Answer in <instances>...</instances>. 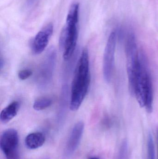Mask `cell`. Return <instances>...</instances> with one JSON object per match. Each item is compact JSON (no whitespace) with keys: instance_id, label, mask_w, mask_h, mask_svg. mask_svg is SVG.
Instances as JSON below:
<instances>
[{"instance_id":"obj_4","label":"cell","mask_w":158,"mask_h":159,"mask_svg":"<svg viewBox=\"0 0 158 159\" xmlns=\"http://www.w3.org/2000/svg\"><path fill=\"white\" fill-rule=\"evenodd\" d=\"M79 21L66 20V25L63 28L59 38V45L64 48L63 57L68 60L75 51L78 40V25Z\"/></svg>"},{"instance_id":"obj_11","label":"cell","mask_w":158,"mask_h":159,"mask_svg":"<svg viewBox=\"0 0 158 159\" xmlns=\"http://www.w3.org/2000/svg\"><path fill=\"white\" fill-rule=\"evenodd\" d=\"M52 100L49 98H40L34 102L33 108L36 111L44 110L50 107L52 104Z\"/></svg>"},{"instance_id":"obj_17","label":"cell","mask_w":158,"mask_h":159,"mask_svg":"<svg viewBox=\"0 0 158 159\" xmlns=\"http://www.w3.org/2000/svg\"><path fill=\"white\" fill-rule=\"evenodd\" d=\"M90 159H99L98 158H97V157H93V158H91Z\"/></svg>"},{"instance_id":"obj_10","label":"cell","mask_w":158,"mask_h":159,"mask_svg":"<svg viewBox=\"0 0 158 159\" xmlns=\"http://www.w3.org/2000/svg\"><path fill=\"white\" fill-rule=\"evenodd\" d=\"M45 140V136L41 133H32L26 137L25 144L29 149H37L44 144Z\"/></svg>"},{"instance_id":"obj_9","label":"cell","mask_w":158,"mask_h":159,"mask_svg":"<svg viewBox=\"0 0 158 159\" xmlns=\"http://www.w3.org/2000/svg\"><path fill=\"white\" fill-rule=\"evenodd\" d=\"M20 104L18 102H13L4 108L0 115V120L3 123H6L17 115Z\"/></svg>"},{"instance_id":"obj_8","label":"cell","mask_w":158,"mask_h":159,"mask_svg":"<svg viewBox=\"0 0 158 159\" xmlns=\"http://www.w3.org/2000/svg\"><path fill=\"white\" fill-rule=\"evenodd\" d=\"M84 127V123L83 121H79L74 125L67 143L66 148L67 156H71L77 149L80 142Z\"/></svg>"},{"instance_id":"obj_12","label":"cell","mask_w":158,"mask_h":159,"mask_svg":"<svg viewBox=\"0 0 158 159\" xmlns=\"http://www.w3.org/2000/svg\"><path fill=\"white\" fill-rule=\"evenodd\" d=\"M148 159H155V149L154 140L151 134H149L147 141Z\"/></svg>"},{"instance_id":"obj_1","label":"cell","mask_w":158,"mask_h":159,"mask_svg":"<svg viewBox=\"0 0 158 159\" xmlns=\"http://www.w3.org/2000/svg\"><path fill=\"white\" fill-rule=\"evenodd\" d=\"M91 81L89 54L87 49L83 50L77 63L71 84L70 108L78 110L84 100Z\"/></svg>"},{"instance_id":"obj_6","label":"cell","mask_w":158,"mask_h":159,"mask_svg":"<svg viewBox=\"0 0 158 159\" xmlns=\"http://www.w3.org/2000/svg\"><path fill=\"white\" fill-rule=\"evenodd\" d=\"M116 44L117 34L115 32H112L109 37L106 45L103 60V74L107 82H110L112 78Z\"/></svg>"},{"instance_id":"obj_15","label":"cell","mask_w":158,"mask_h":159,"mask_svg":"<svg viewBox=\"0 0 158 159\" xmlns=\"http://www.w3.org/2000/svg\"><path fill=\"white\" fill-rule=\"evenodd\" d=\"M34 0H28V3L30 4L31 3H32V2H34Z\"/></svg>"},{"instance_id":"obj_2","label":"cell","mask_w":158,"mask_h":159,"mask_svg":"<svg viewBox=\"0 0 158 159\" xmlns=\"http://www.w3.org/2000/svg\"><path fill=\"white\" fill-rule=\"evenodd\" d=\"M141 107H145L148 113L153 111V89L152 79L145 56L140 54L139 66L135 81L134 94Z\"/></svg>"},{"instance_id":"obj_7","label":"cell","mask_w":158,"mask_h":159,"mask_svg":"<svg viewBox=\"0 0 158 159\" xmlns=\"http://www.w3.org/2000/svg\"><path fill=\"white\" fill-rule=\"evenodd\" d=\"M53 32V25L50 23L39 31L33 39L32 50L34 54L39 55L45 49Z\"/></svg>"},{"instance_id":"obj_16","label":"cell","mask_w":158,"mask_h":159,"mask_svg":"<svg viewBox=\"0 0 158 159\" xmlns=\"http://www.w3.org/2000/svg\"><path fill=\"white\" fill-rule=\"evenodd\" d=\"M157 145H158V129L157 132Z\"/></svg>"},{"instance_id":"obj_13","label":"cell","mask_w":158,"mask_h":159,"mask_svg":"<svg viewBox=\"0 0 158 159\" xmlns=\"http://www.w3.org/2000/svg\"><path fill=\"white\" fill-rule=\"evenodd\" d=\"M127 156H128V143L127 141H124L122 144L118 159H127Z\"/></svg>"},{"instance_id":"obj_5","label":"cell","mask_w":158,"mask_h":159,"mask_svg":"<svg viewBox=\"0 0 158 159\" xmlns=\"http://www.w3.org/2000/svg\"><path fill=\"white\" fill-rule=\"evenodd\" d=\"M19 136L15 129L6 130L1 136L0 147L7 159H19Z\"/></svg>"},{"instance_id":"obj_14","label":"cell","mask_w":158,"mask_h":159,"mask_svg":"<svg viewBox=\"0 0 158 159\" xmlns=\"http://www.w3.org/2000/svg\"><path fill=\"white\" fill-rule=\"evenodd\" d=\"M32 72L29 70H24L19 71L18 73V77L21 80H25L30 77L32 75Z\"/></svg>"},{"instance_id":"obj_3","label":"cell","mask_w":158,"mask_h":159,"mask_svg":"<svg viewBox=\"0 0 158 159\" xmlns=\"http://www.w3.org/2000/svg\"><path fill=\"white\" fill-rule=\"evenodd\" d=\"M125 52L129 88L131 93L133 95L135 81L140 61V54L137 48L135 36L133 34H130L127 38Z\"/></svg>"}]
</instances>
